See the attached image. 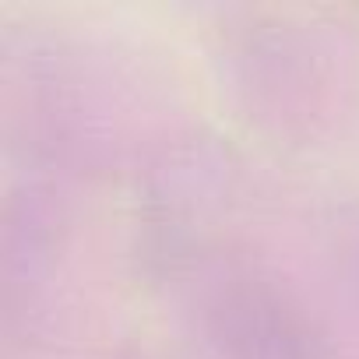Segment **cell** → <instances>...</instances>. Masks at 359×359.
<instances>
[]
</instances>
